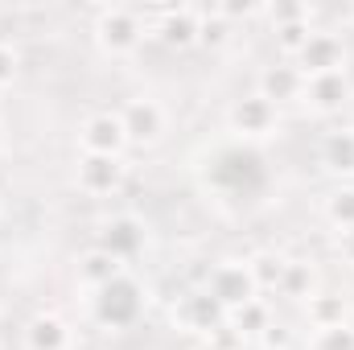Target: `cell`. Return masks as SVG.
<instances>
[{"label":"cell","mask_w":354,"mask_h":350,"mask_svg":"<svg viewBox=\"0 0 354 350\" xmlns=\"http://www.w3.org/2000/svg\"><path fill=\"white\" fill-rule=\"evenodd\" d=\"M91 33L107 58H132L140 50V42L149 37V17L140 8H128V4H103L95 12Z\"/></svg>","instance_id":"6da1fadb"},{"label":"cell","mask_w":354,"mask_h":350,"mask_svg":"<svg viewBox=\"0 0 354 350\" xmlns=\"http://www.w3.org/2000/svg\"><path fill=\"white\" fill-rule=\"evenodd\" d=\"M91 313H95V322L103 330H132L140 322V313H145V284L132 272L115 276L111 284H103L91 297Z\"/></svg>","instance_id":"7a4b0ae2"},{"label":"cell","mask_w":354,"mask_h":350,"mask_svg":"<svg viewBox=\"0 0 354 350\" xmlns=\"http://www.w3.org/2000/svg\"><path fill=\"white\" fill-rule=\"evenodd\" d=\"M227 132L243 145H264L280 132V107L252 91V95H243L227 107Z\"/></svg>","instance_id":"3957f363"},{"label":"cell","mask_w":354,"mask_h":350,"mask_svg":"<svg viewBox=\"0 0 354 350\" xmlns=\"http://www.w3.org/2000/svg\"><path fill=\"white\" fill-rule=\"evenodd\" d=\"M120 124H124V132H128V145H136V149H153V145H161L165 132H169V116H165V107H161L153 95L128 99V103L120 107Z\"/></svg>","instance_id":"277c9868"},{"label":"cell","mask_w":354,"mask_h":350,"mask_svg":"<svg viewBox=\"0 0 354 350\" xmlns=\"http://www.w3.org/2000/svg\"><path fill=\"white\" fill-rule=\"evenodd\" d=\"M206 293L231 313V309H239V305H248L252 297H260V288H256V280H252V268L248 260H223L210 268V276H206Z\"/></svg>","instance_id":"5b68a950"},{"label":"cell","mask_w":354,"mask_h":350,"mask_svg":"<svg viewBox=\"0 0 354 350\" xmlns=\"http://www.w3.org/2000/svg\"><path fill=\"white\" fill-rule=\"evenodd\" d=\"M169 317H174V326L181 334L206 338L210 330H218V326L227 322V309H223L206 288H194V293H181V297H177L174 309H169Z\"/></svg>","instance_id":"8992f818"},{"label":"cell","mask_w":354,"mask_h":350,"mask_svg":"<svg viewBox=\"0 0 354 350\" xmlns=\"http://www.w3.org/2000/svg\"><path fill=\"white\" fill-rule=\"evenodd\" d=\"M346 42H342V33H334V29H313L309 33V42H305V50L292 58L297 62V71L305 75V79H317V75H334V71H346Z\"/></svg>","instance_id":"52a82bcc"},{"label":"cell","mask_w":354,"mask_h":350,"mask_svg":"<svg viewBox=\"0 0 354 350\" xmlns=\"http://www.w3.org/2000/svg\"><path fill=\"white\" fill-rule=\"evenodd\" d=\"M79 149L95 153V157H124L128 132L120 124V111H91L79 124Z\"/></svg>","instance_id":"ba28073f"},{"label":"cell","mask_w":354,"mask_h":350,"mask_svg":"<svg viewBox=\"0 0 354 350\" xmlns=\"http://www.w3.org/2000/svg\"><path fill=\"white\" fill-rule=\"evenodd\" d=\"M145 243H149V227H145V219H136V214H111L103 227H99V248L103 252H111L115 260H136L140 252H145Z\"/></svg>","instance_id":"9c48e42d"},{"label":"cell","mask_w":354,"mask_h":350,"mask_svg":"<svg viewBox=\"0 0 354 350\" xmlns=\"http://www.w3.org/2000/svg\"><path fill=\"white\" fill-rule=\"evenodd\" d=\"M301 103L317 116H338L354 103V83L346 71H334V75H317V79H305V95Z\"/></svg>","instance_id":"30bf717a"},{"label":"cell","mask_w":354,"mask_h":350,"mask_svg":"<svg viewBox=\"0 0 354 350\" xmlns=\"http://www.w3.org/2000/svg\"><path fill=\"white\" fill-rule=\"evenodd\" d=\"M268 17H272L276 50L284 54V62H292V58L305 50L309 33H313V25H309V8H305V4H276V8H268Z\"/></svg>","instance_id":"8fae6325"},{"label":"cell","mask_w":354,"mask_h":350,"mask_svg":"<svg viewBox=\"0 0 354 350\" xmlns=\"http://www.w3.org/2000/svg\"><path fill=\"white\" fill-rule=\"evenodd\" d=\"M120 181H124V161H120V157L79 153V161H75V185H79V194H87V198H107V194L120 190Z\"/></svg>","instance_id":"7c38bea8"},{"label":"cell","mask_w":354,"mask_h":350,"mask_svg":"<svg viewBox=\"0 0 354 350\" xmlns=\"http://www.w3.org/2000/svg\"><path fill=\"white\" fill-rule=\"evenodd\" d=\"M149 37H157L169 50L198 46V8L194 4H169V8H161L157 21L149 25Z\"/></svg>","instance_id":"4fadbf2b"},{"label":"cell","mask_w":354,"mask_h":350,"mask_svg":"<svg viewBox=\"0 0 354 350\" xmlns=\"http://www.w3.org/2000/svg\"><path fill=\"white\" fill-rule=\"evenodd\" d=\"M21 342H25V350H71L75 330H71V322H66L62 313H54V309H37V313L25 322Z\"/></svg>","instance_id":"5bb4252c"},{"label":"cell","mask_w":354,"mask_h":350,"mask_svg":"<svg viewBox=\"0 0 354 350\" xmlns=\"http://www.w3.org/2000/svg\"><path fill=\"white\" fill-rule=\"evenodd\" d=\"M256 95H264L268 103H276V107H284V103H292V99H301L305 95V75L297 71V62H272L260 71V79H256Z\"/></svg>","instance_id":"9a60e30c"},{"label":"cell","mask_w":354,"mask_h":350,"mask_svg":"<svg viewBox=\"0 0 354 350\" xmlns=\"http://www.w3.org/2000/svg\"><path fill=\"white\" fill-rule=\"evenodd\" d=\"M124 272H128V264L115 260L111 252H103L99 243L87 248V252L79 256V284L91 288V293H99L103 284H111V280H115V276H124Z\"/></svg>","instance_id":"2e32d148"},{"label":"cell","mask_w":354,"mask_h":350,"mask_svg":"<svg viewBox=\"0 0 354 350\" xmlns=\"http://www.w3.org/2000/svg\"><path fill=\"white\" fill-rule=\"evenodd\" d=\"M322 165L326 174L351 181L354 177V128H334L322 136Z\"/></svg>","instance_id":"e0dca14e"},{"label":"cell","mask_w":354,"mask_h":350,"mask_svg":"<svg viewBox=\"0 0 354 350\" xmlns=\"http://www.w3.org/2000/svg\"><path fill=\"white\" fill-rule=\"evenodd\" d=\"M276 293L288 297V301H309V297L317 293V268L309 260H288L280 284H276Z\"/></svg>","instance_id":"ac0fdd59"},{"label":"cell","mask_w":354,"mask_h":350,"mask_svg":"<svg viewBox=\"0 0 354 350\" xmlns=\"http://www.w3.org/2000/svg\"><path fill=\"white\" fill-rule=\"evenodd\" d=\"M272 322H276V317H272V309H268L264 297H252L248 305H239V309H231V313H227V326H231V330H239L243 338H260Z\"/></svg>","instance_id":"d6986e66"},{"label":"cell","mask_w":354,"mask_h":350,"mask_svg":"<svg viewBox=\"0 0 354 350\" xmlns=\"http://www.w3.org/2000/svg\"><path fill=\"white\" fill-rule=\"evenodd\" d=\"M305 313H309V326L313 330L346 326V297H338V293H313L305 301Z\"/></svg>","instance_id":"ffe728a7"},{"label":"cell","mask_w":354,"mask_h":350,"mask_svg":"<svg viewBox=\"0 0 354 350\" xmlns=\"http://www.w3.org/2000/svg\"><path fill=\"white\" fill-rule=\"evenodd\" d=\"M248 268H252V280H256L260 293H276V284H280V276L288 268V256H280V252H256L248 260Z\"/></svg>","instance_id":"44dd1931"},{"label":"cell","mask_w":354,"mask_h":350,"mask_svg":"<svg viewBox=\"0 0 354 350\" xmlns=\"http://www.w3.org/2000/svg\"><path fill=\"white\" fill-rule=\"evenodd\" d=\"M227 42H231V21H223V17L214 12V4H210V8H198V46L218 50V46H227Z\"/></svg>","instance_id":"7402d4cb"},{"label":"cell","mask_w":354,"mask_h":350,"mask_svg":"<svg viewBox=\"0 0 354 350\" xmlns=\"http://www.w3.org/2000/svg\"><path fill=\"white\" fill-rule=\"evenodd\" d=\"M326 219L338 227V231H346V227H354V185H338L334 194H326Z\"/></svg>","instance_id":"603a6c76"},{"label":"cell","mask_w":354,"mask_h":350,"mask_svg":"<svg viewBox=\"0 0 354 350\" xmlns=\"http://www.w3.org/2000/svg\"><path fill=\"white\" fill-rule=\"evenodd\" d=\"M305 350H354V330L351 326H330V330H313Z\"/></svg>","instance_id":"cb8c5ba5"},{"label":"cell","mask_w":354,"mask_h":350,"mask_svg":"<svg viewBox=\"0 0 354 350\" xmlns=\"http://www.w3.org/2000/svg\"><path fill=\"white\" fill-rule=\"evenodd\" d=\"M256 347L260 350H292L297 347V330H288L284 322H272L264 334L256 338Z\"/></svg>","instance_id":"d4e9b609"},{"label":"cell","mask_w":354,"mask_h":350,"mask_svg":"<svg viewBox=\"0 0 354 350\" xmlns=\"http://www.w3.org/2000/svg\"><path fill=\"white\" fill-rule=\"evenodd\" d=\"M202 342H206V350H243V342H248V338H243L239 330H231V326L223 322V326H218V330H210V334H206Z\"/></svg>","instance_id":"484cf974"},{"label":"cell","mask_w":354,"mask_h":350,"mask_svg":"<svg viewBox=\"0 0 354 350\" xmlns=\"http://www.w3.org/2000/svg\"><path fill=\"white\" fill-rule=\"evenodd\" d=\"M17 75H21V54H17V46L0 42V91L12 87V83H17Z\"/></svg>","instance_id":"4316f807"},{"label":"cell","mask_w":354,"mask_h":350,"mask_svg":"<svg viewBox=\"0 0 354 350\" xmlns=\"http://www.w3.org/2000/svg\"><path fill=\"white\" fill-rule=\"evenodd\" d=\"M338 256H342L346 264H354V227L338 231Z\"/></svg>","instance_id":"83f0119b"},{"label":"cell","mask_w":354,"mask_h":350,"mask_svg":"<svg viewBox=\"0 0 354 350\" xmlns=\"http://www.w3.org/2000/svg\"><path fill=\"white\" fill-rule=\"evenodd\" d=\"M0 149H4V124H0Z\"/></svg>","instance_id":"f1b7e54d"},{"label":"cell","mask_w":354,"mask_h":350,"mask_svg":"<svg viewBox=\"0 0 354 350\" xmlns=\"http://www.w3.org/2000/svg\"><path fill=\"white\" fill-rule=\"evenodd\" d=\"M346 21H351V25H354V8H351V12H346Z\"/></svg>","instance_id":"f546056e"}]
</instances>
